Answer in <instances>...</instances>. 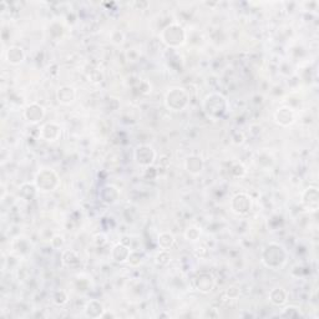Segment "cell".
Returning <instances> with one entry per match:
<instances>
[{"instance_id":"obj_10","label":"cell","mask_w":319,"mask_h":319,"mask_svg":"<svg viewBox=\"0 0 319 319\" xmlns=\"http://www.w3.org/2000/svg\"><path fill=\"white\" fill-rule=\"evenodd\" d=\"M45 116V108L39 104H31L26 107V110L24 111V117L31 123H38Z\"/></svg>"},{"instance_id":"obj_12","label":"cell","mask_w":319,"mask_h":319,"mask_svg":"<svg viewBox=\"0 0 319 319\" xmlns=\"http://www.w3.org/2000/svg\"><path fill=\"white\" fill-rule=\"evenodd\" d=\"M195 288L200 292H210L214 286V279L211 274L209 273H201L195 278Z\"/></svg>"},{"instance_id":"obj_21","label":"cell","mask_w":319,"mask_h":319,"mask_svg":"<svg viewBox=\"0 0 319 319\" xmlns=\"http://www.w3.org/2000/svg\"><path fill=\"white\" fill-rule=\"evenodd\" d=\"M200 236H201V229L199 228V227H190V228H187L186 233H185V237H186L189 241H197V239L200 238Z\"/></svg>"},{"instance_id":"obj_15","label":"cell","mask_w":319,"mask_h":319,"mask_svg":"<svg viewBox=\"0 0 319 319\" xmlns=\"http://www.w3.org/2000/svg\"><path fill=\"white\" fill-rule=\"evenodd\" d=\"M75 90L73 88H70V86H64V88L59 89L58 91V101L61 104H65V105L73 103L75 100Z\"/></svg>"},{"instance_id":"obj_4","label":"cell","mask_w":319,"mask_h":319,"mask_svg":"<svg viewBox=\"0 0 319 319\" xmlns=\"http://www.w3.org/2000/svg\"><path fill=\"white\" fill-rule=\"evenodd\" d=\"M161 40L170 48H179L186 41V33L180 24L172 23L161 31Z\"/></svg>"},{"instance_id":"obj_2","label":"cell","mask_w":319,"mask_h":319,"mask_svg":"<svg viewBox=\"0 0 319 319\" xmlns=\"http://www.w3.org/2000/svg\"><path fill=\"white\" fill-rule=\"evenodd\" d=\"M287 261V251L278 243H269L262 254V262L268 268H281Z\"/></svg>"},{"instance_id":"obj_6","label":"cell","mask_w":319,"mask_h":319,"mask_svg":"<svg viewBox=\"0 0 319 319\" xmlns=\"http://www.w3.org/2000/svg\"><path fill=\"white\" fill-rule=\"evenodd\" d=\"M135 160L141 166H150L156 158V152L150 145H140L133 152Z\"/></svg>"},{"instance_id":"obj_1","label":"cell","mask_w":319,"mask_h":319,"mask_svg":"<svg viewBox=\"0 0 319 319\" xmlns=\"http://www.w3.org/2000/svg\"><path fill=\"white\" fill-rule=\"evenodd\" d=\"M204 110L211 120H218L228 110V103L221 94H210L204 100Z\"/></svg>"},{"instance_id":"obj_7","label":"cell","mask_w":319,"mask_h":319,"mask_svg":"<svg viewBox=\"0 0 319 319\" xmlns=\"http://www.w3.org/2000/svg\"><path fill=\"white\" fill-rule=\"evenodd\" d=\"M231 209L236 214L243 216L252 209V200L247 194H237L231 201Z\"/></svg>"},{"instance_id":"obj_16","label":"cell","mask_w":319,"mask_h":319,"mask_svg":"<svg viewBox=\"0 0 319 319\" xmlns=\"http://www.w3.org/2000/svg\"><path fill=\"white\" fill-rule=\"evenodd\" d=\"M6 59L10 64L13 65H18V64L23 63L24 59H25V54H24V50L19 46H11L8 50V55H6Z\"/></svg>"},{"instance_id":"obj_3","label":"cell","mask_w":319,"mask_h":319,"mask_svg":"<svg viewBox=\"0 0 319 319\" xmlns=\"http://www.w3.org/2000/svg\"><path fill=\"white\" fill-rule=\"evenodd\" d=\"M190 95L185 89L172 88L165 96V105L171 111H182L189 106Z\"/></svg>"},{"instance_id":"obj_20","label":"cell","mask_w":319,"mask_h":319,"mask_svg":"<svg viewBox=\"0 0 319 319\" xmlns=\"http://www.w3.org/2000/svg\"><path fill=\"white\" fill-rule=\"evenodd\" d=\"M103 191L106 192V194H108V191H107V189H106V186L104 187ZM117 199H118L117 189H116V187H113V186H110V194H108V196L104 197L103 201L106 202V204H113V202L117 201Z\"/></svg>"},{"instance_id":"obj_5","label":"cell","mask_w":319,"mask_h":319,"mask_svg":"<svg viewBox=\"0 0 319 319\" xmlns=\"http://www.w3.org/2000/svg\"><path fill=\"white\" fill-rule=\"evenodd\" d=\"M35 184L36 190L43 192H50L58 189L60 180H59L58 174L51 169H44L38 172L35 176Z\"/></svg>"},{"instance_id":"obj_13","label":"cell","mask_w":319,"mask_h":319,"mask_svg":"<svg viewBox=\"0 0 319 319\" xmlns=\"http://www.w3.org/2000/svg\"><path fill=\"white\" fill-rule=\"evenodd\" d=\"M185 169L191 175H200L204 171V161L199 156H190L185 161Z\"/></svg>"},{"instance_id":"obj_17","label":"cell","mask_w":319,"mask_h":319,"mask_svg":"<svg viewBox=\"0 0 319 319\" xmlns=\"http://www.w3.org/2000/svg\"><path fill=\"white\" fill-rule=\"evenodd\" d=\"M130 253H131V252H130V249L127 248V247H125L123 244H117V246L113 247L111 256H112L113 261L120 262V263H123V262L128 261V257H130Z\"/></svg>"},{"instance_id":"obj_18","label":"cell","mask_w":319,"mask_h":319,"mask_svg":"<svg viewBox=\"0 0 319 319\" xmlns=\"http://www.w3.org/2000/svg\"><path fill=\"white\" fill-rule=\"evenodd\" d=\"M103 312H104V307L99 301L89 302L88 306H86V308H85L86 316L91 317V318L103 317Z\"/></svg>"},{"instance_id":"obj_22","label":"cell","mask_w":319,"mask_h":319,"mask_svg":"<svg viewBox=\"0 0 319 319\" xmlns=\"http://www.w3.org/2000/svg\"><path fill=\"white\" fill-rule=\"evenodd\" d=\"M66 302H68V294H66V292L60 291L54 296V303L58 304V306H63Z\"/></svg>"},{"instance_id":"obj_8","label":"cell","mask_w":319,"mask_h":319,"mask_svg":"<svg viewBox=\"0 0 319 319\" xmlns=\"http://www.w3.org/2000/svg\"><path fill=\"white\" fill-rule=\"evenodd\" d=\"M274 120L278 123L279 126H286L292 125L296 121V112H294L293 108L288 107V106H283V107L278 108L274 113Z\"/></svg>"},{"instance_id":"obj_19","label":"cell","mask_w":319,"mask_h":319,"mask_svg":"<svg viewBox=\"0 0 319 319\" xmlns=\"http://www.w3.org/2000/svg\"><path fill=\"white\" fill-rule=\"evenodd\" d=\"M175 243V237L172 236V233L170 232H162L160 236H158V244L162 249H170L172 247V244Z\"/></svg>"},{"instance_id":"obj_14","label":"cell","mask_w":319,"mask_h":319,"mask_svg":"<svg viewBox=\"0 0 319 319\" xmlns=\"http://www.w3.org/2000/svg\"><path fill=\"white\" fill-rule=\"evenodd\" d=\"M287 298H288V293L283 288H274L269 293V301L274 306H284L287 303Z\"/></svg>"},{"instance_id":"obj_11","label":"cell","mask_w":319,"mask_h":319,"mask_svg":"<svg viewBox=\"0 0 319 319\" xmlns=\"http://www.w3.org/2000/svg\"><path fill=\"white\" fill-rule=\"evenodd\" d=\"M60 135H61L60 126L56 125V123L54 122L44 125L40 132L41 137H43L45 141H49V142H55V141L60 137Z\"/></svg>"},{"instance_id":"obj_9","label":"cell","mask_w":319,"mask_h":319,"mask_svg":"<svg viewBox=\"0 0 319 319\" xmlns=\"http://www.w3.org/2000/svg\"><path fill=\"white\" fill-rule=\"evenodd\" d=\"M302 204L309 212H316L318 210V191L316 187H309L302 194Z\"/></svg>"}]
</instances>
